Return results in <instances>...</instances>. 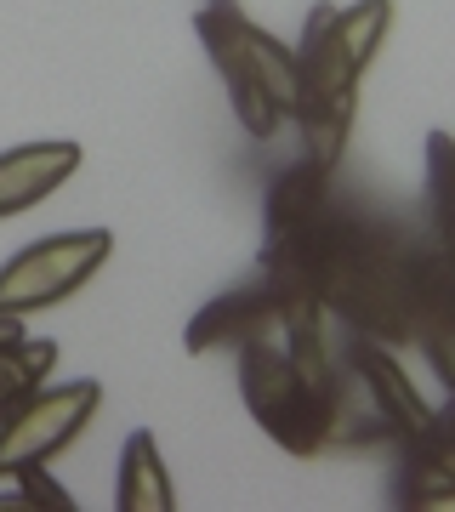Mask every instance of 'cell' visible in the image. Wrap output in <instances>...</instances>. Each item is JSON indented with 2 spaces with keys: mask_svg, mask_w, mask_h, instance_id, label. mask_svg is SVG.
Returning <instances> with one entry per match:
<instances>
[{
  "mask_svg": "<svg viewBox=\"0 0 455 512\" xmlns=\"http://www.w3.org/2000/svg\"><path fill=\"white\" fill-rule=\"evenodd\" d=\"M234 365L251 421L285 456H319L336 444L342 348L330 342V319L319 308H291L279 330L251 336Z\"/></svg>",
  "mask_w": 455,
  "mask_h": 512,
  "instance_id": "1",
  "label": "cell"
},
{
  "mask_svg": "<svg viewBox=\"0 0 455 512\" xmlns=\"http://www.w3.org/2000/svg\"><path fill=\"white\" fill-rule=\"evenodd\" d=\"M387 29H393V0H353V6L319 0L308 23H302V46H296V137H302V154L330 165V171L347 154L364 69L376 63Z\"/></svg>",
  "mask_w": 455,
  "mask_h": 512,
  "instance_id": "2",
  "label": "cell"
},
{
  "mask_svg": "<svg viewBox=\"0 0 455 512\" xmlns=\"http://www.w3.org/2000/svg\"><path fill=\"white\" fill-rule=\"evenodd\" d=\"M194 35L234 103V120L256 143H273L296 126V52L285 40L245 18L239 0H205L194 12Z\"/></svg>",
  "mask_w": 455,
  "mask_h": 512,
  "instance_id": "3",
  "label": "cell"
},
{
  "mask_svg": "<svg viewBox=\"0 0 455 512\" xmlns=\"http://www.w3.org/2000/svg\"><path fill=\"white\" fill-rule=\"evenodd\" d=\"M114 234L109 228H74V234H52L18 251L12 262H0V313L29 319L40 308L69 302L74 291H86L91 274L109 262Z\"/></svg>",
  "mask_w": 455,
  "mask_h": 512,
  "instance_id": "4",
  "label": "cell"
},
{
  "mask_svg": "<svg viewBox=\"0 0 455 512\" xmlns=\"http://www.w3.org/2000/svg\"><path fill=\"white\" fill-rule=\"evenodd\" d=\"M103 404V382H57L35 387L29 399L0 421V478H18L23 467H52Z\"/></svg>",
  "mask_w": 455,
  "mask_h": 512,
  "instance_id": "5",
  "label": "cell"
},
{
  "mask_svg": "<svg viewBox=\"0 0 455 512\" xmlns=\"http://www.w3.org/2000/svg\"><path fill=\"white\" fill-rule=\"evenodd\" d=\"M387 495L404 512H427L455 501V393L399 444V467H393Z\"/></svg>",
  "mask_w": 455,
  "mask_h": 512,
  "instance_id": "6",
  "label": "cell"
},
{
  "mask_svg": "<svg viewBox=\"0 0 455 512\" xmlns=\"http://www.w3.org/2000/svg\"><path fill=\"white\" fill-rule=\"evenodd\" d=\"M285 313H291V302L256 274V279H245V285H228L222 296H211V302L188 319L182 342H188V353H200V359L205 353H239L251 336H268V330L285 325Z\"/></svg>",
  "mask_w": 455,
  "mask_h": 512,
  "instance_id": "7",
  "label": "cell"
},
{
  "mask_svg": "<svg viewBox=\"0 0 455 512\" xmlns=\"http://www.w3.org/2000/svg\"><path fill=\"white\" fill-rule=\"evenodd\" d=\"M80 143L74 137H40V143H18L0 154V222L35 211L40 200H52L57 188L80 171Z\"/></svg>",
  "mask_w": 455,
  "mask_h": 512,
  "instance_id": "8",
  "label": "cell"
},
{
  "mask_svg": "<svg viewBox=\"0 0 455 512\" xmlns=\"http://www.w3.org/2000/svg\"><path fill=\"white\" fill-rule=\"evenodd\" d=\"M114 507L120 512H171L177 507V490H171V473L160 461V439L137 427L120 450V473H114Z\"/></svg>",
  "mask_w": 455,
  "mask_h": 512,
  "instance_id": "9",
  "label": "cell"
},
{
  "mask_svg": "<svg viewBox=\"0 0 455 512\" xmlns=\"http://www.w3.org/2000/svg\"><path fill=\"white\" fill-rule=\"evenodd\" d=\"M421 234L438 251L455 256V137L450 131H427V211H421Z\"/></svg>",
  "mask_w": 455,
  "mask_h": 512,
  "instance_id": "10",
  "label": "cell"
},
{
  "mask_svg": "<svg viewBox=\"0 0 455 512\" xmlns=\"http://www.w3.org/2000/svg\"><path fill=\"white\" fill-rule=\"evenodd\" d=\"M52 365H57L52 336H23L18 348H0V421L12 416L35 387H46Z\"/></svg>",
  "mask_w": 455,
  "mask_h": 512,
  "instance_id": "11",
  "label": "cell"
},
{
  "mask_svg": "<svg viewBox=\"0 0 455 512\" xmlns=\"http://www.w3.org/2000/svg\"><path fill=\"white\" fill-rule=\"evenodd\" d=\"M12 484H18V495L29 501V512H74V495L63 490L46 467H23Z\"/></svg>",
  "mask_w": 455,
  "mask_h": 512,
  "instance_id": "12",
  "label": "cell"
}]
</instances>
